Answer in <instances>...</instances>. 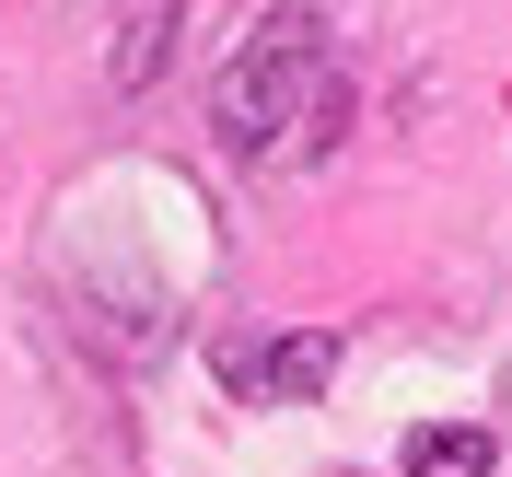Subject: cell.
Returning a JSON list of instances; mask_svg holds the SVG:
<instances>
[{"instance_id":"cell-2","label":"cell","mask_w":512,"mask_h":477,"mask_svg":"<svg viewBox=\"0 0 512 477\" xmlns=\"http://www.w3.org/2000/svg\"><path fill=\"white\" fill-rule=\"evenodd\" d=\"M210 373H222L233 408H303V396H326V373H338V338H326V326H291V338H222Z\"/></svg>"},{"instance_id":"cell-1","label":"cell","mask_w":512,"mask_h":477,"mask_svg":"<svg viewBox=\"0 0 512 477\" xmlns=\"http://www.w3.org/2000/svg\"><path fill=\"white\" fill-rule=\"evenodd\" d=\"M338 117H350V94H338L326 24L303 0H280V12L222 59V82H210V140H222L233 163H303V152L338 140Z\"/></svg>"},{"instance_id":"cell-4","label":"cell","mask_w":512,"mask_h":477,"mask_svg":"<svg viewBox=\"0 0 512 477\" xmlns=\"http://www.w3.org/2000/svg\"><path fill=\"white\" fill-rule=\"evenodd\" d=\"M408 477H489V431H466V419L408 431Z\"/></svg>"},{"instance_id":"cell-3","label":"cell","mask_w":512,"mask_h":477,"mask_svg":"<svg viewBox=\"0 0 512 477\" xmlns=\"http://www.w3.org/2000/svg\"><path fill=\"white\" fill-rule=\"evenodd\" d=\"M163 59H175V0H117V47H105V82L117 94H152Z\"/></svg>"}]
</instances>
